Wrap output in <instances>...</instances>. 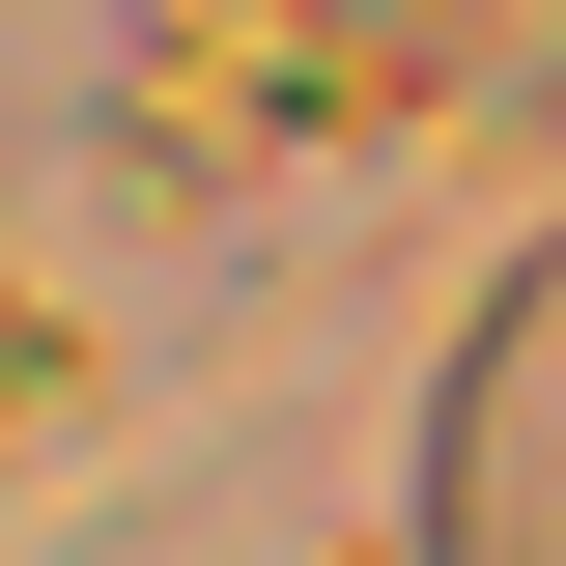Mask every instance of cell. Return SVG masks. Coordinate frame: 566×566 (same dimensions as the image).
I'll return each instance as SVG.
<instances>
[{
	"mask_svg": "<svg viewBox=\"0 0 566 566\" xmlns=\"http://www.w3.org/2000/svg\"><path fill=\"white\" fill-rule=\"evenodd\" d=\"M482 85V0H142V142L283 170V142H397Z\"/></svg>",
	"mask_w": 566,
	"mask_h": 566,
	"instance_id": "obj_1",
	"label": "cell"
},
{
	"mask_svg": "<svg viewBox=\"0 0 566 566\" xmlns=\"http://www.w3.org/2000/svg\"><path fill=\"white\" fill-rule=\"evenodd\" d=\"M57 424H85V340L29 312V283H0V453H57Z\"/></svg>",
	"mask_w": 566,
	"mask_h": 566,
	"instance_id": "obj_2",
	"label": "cell"
}]
</instances>
